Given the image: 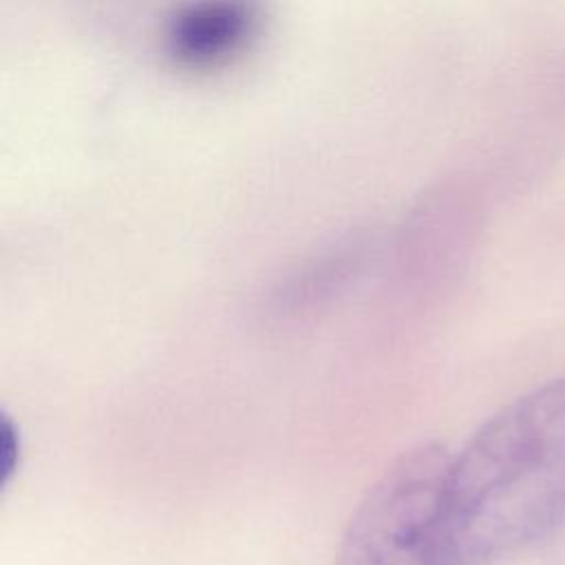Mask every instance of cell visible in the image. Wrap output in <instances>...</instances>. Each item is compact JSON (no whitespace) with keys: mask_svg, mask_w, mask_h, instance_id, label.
Wrapping results in <instances>:
<instances>
[{"mask_svg":"<svg viewBox=\"0 0 565 565\" xmlns=\"http://www.w3.org/2000/svg\"><path fill=\"white\" fill-rule=\"evenodd\" d=\"M441 525L455 565H494L565 527V373L450 452Z\"/></svg>","mask_w":565,"mask_h":565,"instance_id":"obj_1","label":"cell"},{"mask_svg":"<svg viewBox=\"0 0 565 565\" xmlns=\"http://www.w3.org/2000/svg\"><path fill=\"white\" fill-rule=\"evenodd\" d=\"M450 450H404L369 488L342 534L335 565H455L441 508Z\"/></svg>","mask_w":565,"mask_h":565,"instance_id":"obj_2","label":"cell"},{"mask_svg":"<svg viewBox=\"0 0 565 565\" xmlns=\"http://www.w3.org/2000/svg\"><path fill=\"white\" fill-rule=\"evenodd\" d=\"M254 26L252 4L234 0L190 2L170 18L166 44L170 55L185 66H212L243 49Z\"/></svg>","mask_w":565,"mask_h":565,"instance_id":"obj_3","label":"cell"},{"mask_svg":"<svg viewBox=\"0 0 565 565\" xmlns=\"http://www.w3.org/2000/svg\"><path fill=\"white\" fill-rule=\"evenodd\" d=\"M0 472H2V483H7L15 470L20 446H18V435L11 426V422L4 417L2 419V435H0Z\"/></svg>","mask_w":565,"mask_h":565,"instance_id":"obj_4","label":"cell"}]
</instances>
